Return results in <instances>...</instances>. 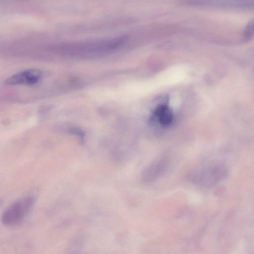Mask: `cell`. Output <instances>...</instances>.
<instances>
[{"mask_svg": "<svg viewBox=\"0 0 254 254\" xmlns=\"http://www.w3.org/2000/svg\"><path fill=\"white\" fill-rule=\"evenodd\" d=\"M35 200L34 196L28 195L13 202L2 214V224L11 226L20 223L31 210Z\"/></svg>", "mask_w": 254, "mask_h": 254, "instance_id": "2", "label": "cell"}, {"mask_svg": "<svg viewBox=\"0 0 254 254\" xmlns=\"http://www.w3.org/2000/svg\"><path fill=\"white\" fill-rule=\"evenodd\" d=\"M42 72L40 69L32 68L24 70L13 74L4 81L8 85L36 83L42 78Z\"/></svg>", "mask_w": 254, "mask_h": 254, "instance_id": "3", "label": "cell"}, {"mask_svg": "<svg viewBox=\"0 0 254 254\" xmlns=\"http://www.w3.org/2000/svg\"><path fill=\"white\" fill-rule=\"evenodd\" d=\"M244 32L246 38H249L253 36L254 33V21L248 24Z\"/></svg>", "mask_w": 254, "mask_h": 254, "instance_id": "5", "label": "cell"}, {"mask_svg": "<svg viewBox=\"0 0 254 254\" xmlns=\"http://www.w3.org/2000/svg\"><path fill=\"white\" fill-rule=\"evenodd\" d=\"M69 132L72 134H74L77 136L79 138H80V140H83L84 137V133L83 131L75 127H71L69 128Z\"/></svg>", "mask_w": 254, "mask_h": 254, "instance_id": "6", "label": "cell"}, {"mask_svg": "<svg viewBox=\"0 0 254 254\" xmlns=\"http://www.w3.org/2000/svg\"><path fill=\"white\" fill-rule=\"evenodd\" d=\"M153 116L160 124L164 126L171 124L173 119V115L171 110L165 104H160L157 106L153 111Z\"/></svg>", "mask_w": 254, "mask_h": 254, "instance_id": "4", "label": "cell"}, {"mask_svg": "<svg viewBox=\"0 0 254 254\" xmlns=\"http://www.w3.org/2000/svg\"><path fill=\"white\" fill-rule=\"evenodd\" d=\"M127 40L125 36L74 44L63 48V52L74 56H93L105 54L118 49Z\"/></svg>", "mask_w": 254, "mask_h": 254, "instance_id": "1", "label": "cell"}]
</instances>
